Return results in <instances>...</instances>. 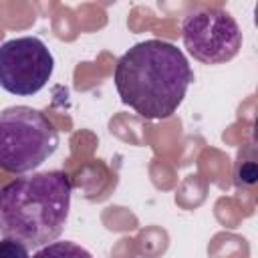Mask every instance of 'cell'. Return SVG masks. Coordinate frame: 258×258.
Here are the masks:
<instances>
[{
	"label": "cell",
	"instance_id": "7",
	"mask_svg": "<svg viewBox=\"0 0 258 258\" xmlns=\"http://www.w3.org/2000/svg\"><path fill=\"white\" fill-rule=\"evenodd\" d=\"M0 258H30L28 248L12 238H2L0 240Z\"/></svg>",
	"mask_w": 258,
	"mask_h": 258
},
{
	"label": "cell",
	"instance_id": "2",
	"mask_svg": "<svg viewBox=\"0 0 258 258\" xmlns=\"http://www.w3.org/2000/svg\"><path fill=\"white\" fill-rule=\"evenodd\" d=\"M73 181L60 169L16 177L0 187V234L42 248L54 242L69 220Z\"/></svg>",
	"mask_w": 258,
	"mask_h": 258
},
{
	"label": "cell",
	"instance_id": "3",
	"mask_svg": "<svg viewBox=\"0 0 258 258\" xmlns=\"http://www.w3.org/2000/svg\"><path fill=\"white\" fill-rule=\"evenodd\" d=\"M58 147V131L32 107L16 105L0 111V169L26 173L40 167Z\"/></svg>",
	"mask_w": 258,
	"mask_h": 258
},
{
	"label": "cell",
	"instance_id": "1",
	"mask_svg": "<svg viewBox=\"0 0 258 258\" xmlns=\"http://www.w3.org/2000/svg\"><path fill=\"white\" fill-rule=\"evenodd\" d=\"M113 81L121 101L135 113L145 119H167L181 105L194 73L175 44L149 38L119 56Z\"/></svg>",
	"mask_w": 258,
	"mask_h": 258
},
{
	"label": "cell",
	"instance_id": "5",
	"mask_svg": "<svg viewBox=\"0 0 258 258\" xmlns=\"http://www.w3.org/2000/svg\"><path fill=\"white\" fill-rule=\"evenodd\" d=\"M54 58L36 36H20L0 46V87L18 97L38 93L50 79Z\"/></svg>",
	"mask_w": 258,
	"mask_h": 258
},
{
	"label": "cell",
	"instance_id": "6",
	"mask_svg": "<svg viewBox=\"0 0 258 258\" xmlns=\"http://www.w3.org/2000/svg\"><path fill=\"white\" fill-rule=\"evenodd\" d=\"M32 258H93V256L83 246L64 240V242H50V244L38 248L32 254Z\"/></svg>",
	"mask_w": 258,
	"mask_h": 258
},
{
	"label": "cell",
	"instance_id": "4",
	"mask_svg": "<svg viewBox=\"0 0 258 258\" xmlns=\"http://www.w3.org/2000/svg\"><path fill=\"white\" fill-rule=\"evenodd\" d=\"M181 38L187 52L204 64L228 62L242 48V30L222 8H204L185 16Z\"/></svg>",
	"mask_w": 258,
	"mask_h": 258
}]
</instances>
